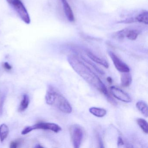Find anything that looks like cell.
<instances>
[{
	"label": "cell",
	"mask_w": 148,
	"mask_h": 148,
	"mask_svg": "<svg viewBox=\"0 0 148 148\" xmlns=\"http://www.w3.org/2000/svg\"><path fill=\"white\" fill-rule=\"evenodd\" d=\"M108 53L112 60L115 67L119 71L122 73L130 72V69L128 66L121 60L114 53L111 51H109Z\"/></svg>",
	"instance_id": "7"
},
{
	"label": "cell",
	"mask_w": 148,
	"mask_h": 148,
	"mask_svg": "<svg viewBox=\"0 0 148 148\" xmlns=\"http://www.w3.org/2000/svg\"><path fill=\"white\" fill-rule=\"evenodd\" d=\"M136 121L138 125H139V127L142 129L143 132L146 134H148V125L147 121L143 118L138 119Z\"/></svg>",
	"instance_id": "17"
},
{
	"label": "cell",
	"mask_w": 148,
	"mask_h": 148,
	"mask_svg": "<svg viewBox=\"0 0 148 148\" xmlns=\"http://www.w3.org/2000/svg\"><path fill=\"white\" fill-rule=\"evenodd\" d=\"M124 143L123 140L122 139V138L119 137L117 142L118 146H121L124 145Z\"/></svg>",
	"instance_id": "21"
},
{
	"label": "cell",
	"mask_w": 148,
	"mask_h": 148,
	"mask_svg": "<svg viewBox=\"0 0 148 148\" xmlns=\"http://www.w3.org/2000/svg\"><path fill=\"white\" fill-rule=\"evenodd\" d=\"M6 1L9 4H11V3H12V1L13 0H6Z\"/></svg>",
	"instance_id": "23"
},
{
	"label": "cell",
	"mask_w": 148,
	"mask_h": 148,
	"mask_svg": "<svg viewBox=\"0 0 148 148\" xmlns=\"http://www.w3.org/2000/svg\"><path fill=\"white\" fill-rule=\"evenodd\" d=\"M89 111L92 115L98 117H103L106 114V111L103 108L91 107L89 109Z\"/></svg>",
	"instance_id": "14"
},
{
	"label": "cell",
	"mask_w": 148,
	"mask_h": 148,
	"mask_svg": "<svg viewBox=\"0 0 148 148\" xmlns=\"http://www.w3.org/2000/svg\"><path fill=\"white\" fill-rule=\"evenodd\" d=\"M70 133L73 147L79 148L84 137V132L83 129L78 125H73L70 127Z\"/></svg>",
	"instance_id": "4"
},
{
	"label": "cell",
	"mask_w": 148,
	"mask_h": 148,
	"mask_svg": "<svg viewBox=\"0 0 148 148\" xmlns=\"http://www.w3.org/2000/svg\"><path fill=\"white\" fill-rule=\"evenodd\" d=\"M9 130L5 124H2L0 125V141L3 142L7 138L9 134Z\"/></svg>",
	"instance_id": "15"
},
{
	"label": "cell",
	"mask_w": 148,
	"mask_h": 148,
	"mask_svg": "<svg viewBox=\"0 0 148 148\" xmlns=\"http://www.w3.org/2000/svg\"><path fill=\"white\" fill-rule=\"evenodd\" d=\"M51 130L53 132L58 133L62 130L61 127L57 124L51 123H39L32 125L26 126L21 132V134L26 135L34 130Z\"/></svg>",
	"instance_id": "3"
},
{
	"label": "cell",
	"mask_w": 148,
	"mask_h": 148,
	"mask_svg": "<svg viewBox=\"0 0 148 148\" xmlns=\"http://www.w3.org/2000/svg\"><path fill=\"white\" fill-rule=\"evenodd\" d=\"M135 22H139L147 25L148 24V12L147 11H144L134 18Z\"/></svg>",
	"instance_id": "13"
},
{
	"label": "cell",
	"mask_w": 148,
	"mask_h": 148,
	"mask_svg": "<svg viewBox=\"0 0 148 148\" xmlns=\"http://www.w3.org/2000/svg\"><path fill=\"white\" fill-rule=\"evenodd\" d=\"M11 5L13 7L21 20L27 25L30 24L31 19L29 14L22 1L21 0H13Z\"/></svg>",
	"instance_id": "5"
},
{
	"label": "cell",
	"mask_w": 148,
	"mask_h": 148,
	"mask_svg": "<svg viewBox=\"0 0 148 148\" xmlns=\"http://www.w3.org/2000/svg\"><path fill=\"white\" fill-rule=\"evenodd\" d=\"M45 100L47 104L55 106L64 113H70L72 111L68 100L52 86H49L47 89Z\"/></svg>",
	"instance_id": "2"
},
{
	"label": "cell",
	"mask_w": 148,
	"mask_h": 148,
	"mask_svg": "<svg viewBox=\"0 0 148 148\" xmlns=\"http://www.w3.org/2000/svg\"><path fill=\"white\" fill-rule=\"evenodd\" d=\"M97 137L98 138V141L99 145V147L100 148H103L104 147L103 144V140H102V138L100 137V135L99 134L97 135Z\"/></svg>",
	"instance_id": "19"
},
{
	"label": "cell",
	"mask_w": 148,
	"mask_h": 148,
	"mask_svg": "<svg viewBox=\"0 0 148 148\" xmlns=\"http://www.w3.org/2000/svg\"><path fill=\"white\" fill-rule=\"evenodd\" d=\"M29 102H30V99L28 95L27 94H24L19 107V111L21 112L25 111L28 108Z\"/></svg>",
	"instance_id": "16"
},
{
	"label": "cell",
	"mask_w": 148,
	"mask_h": 148,
	"mask_svg": "<svg viewBox=\"0 0 148 148\" xmlns=\"http://www.w3.org/2000/svg\"><path fill=\"white\" fill-rule=\"evenodd\" d=\"M87 55L90 58V59H91L92 61H94L97 64H99L102 66H103L104 67L106 68H108L109 67V64L108 62L103 59L101 58L98 56H96L95 54L92 53L91 52H87Z\"/></svg>",
	"instance_id": "10"
},
{
	"label": "cell",
	"mask_w": 148,
	"mask_h": 148,
	"mask_svg": "<svg viewBox=\"0 0 148 148\" xmlns=\"http://www.w3.org/2000/svg\"><path fill=\"white\" fill-rule=\"evenodd\" d=\"M21 141L19 140H15V141H13L10 144V148H18L20 145Z\"/></svg>",
	"instance_id": "18"
},
{
	"label": "cell",
	"mask_w": 148,
	"mask_h": 148,
	"mask_svg": "<svg viewBox=\"0 0 148 148\" xmlns=\"http://www.w3.org/2000/svg\"><path fill=\"white\" fill-rule=\"evenodd\" d=\"M107 81H108V83H110V84H112V79L111 78V77H108L107 78Z\"/></svg>",
	"instance_id": "22"
},
{
	"label": "cell",
	"mask_w": 148,
	"mask_h": 148,
	"mask_svg": "<svg viewBox=\"0 0 148 148\" xmlns=\"http://www.w3.org/2000/svg\"><path fill=\"white\" fill-rule=\"evenodd\" d=\"M110 91L112 94L118 100L125 103L131 102V98L130 95L118 87L111 86L110 87Z\"/></svg>",
	"instance_id": "8"
},
{
	"label": "cell",
	"mask_w": 148,
	"mask_h": 148,
	"mask_svg": "<svg viewBox=\"0 0 148 148\" xmlns=\"http://www.w3.org/2000/svg\"><path fill=\"white\" fill-rule=\"evenodd\" d=\"M136 106L143 116L146 117H148V105L145 102L143 101H138L136 104Z\"/></svg>",
	"instance_id": "12"
},
{
	"label": "cell",
	"mask_w": 148,
	"mask_h": 148,
	"mask_svg": "<svg viewBox=\"0 0 148 148\" xmlns=\"http://www.w3.org/2000/svg\"><path fill=\"white\" fill-rule=\"evenodd\" d=\"M3 66H4V68L6 70H8V71H10L12 68V66L8 62L4 63L3 64Z\"/></svg>",
	"instance_id": "20"
},
{
	"label": "cell",
	"mask_w": 148,
	"mask_h": 148,
	"mask_svg": "<svg viewBox=\"0 0 148 148\" xmlns=\"http://www.w3.org/2000/svg\"><path fill=\"white\" fill-rule=\"evenodd\" d=\"M121 75V85L123 87H128L130 86L132 81L131 75L129 72L123 73Z\"/></svg>",
	"instance_id": "11"
},
{
	"label": "cell",
	"mask_w": 148,
	"mask_h": 148,
	"mask_svg": "<svg viewBox=\"0 0 148 148\" xmlns=\"http://www.w3.org/2000/svg\"><path fill=\"white\" fill-rule=\"evenodd\" d=\"M140 33V31L137 29L125 28L114 33L113 37L118 40H123L126 38L130 40H134L136 39Z\"/></svg>",
	"instance_id": "6"
},
{
	"label": "cell",
	"mask_w": 148,
	"mask_h": 148,
	"mask_svg": "<svg viewBox=\"0 0 148 148\" xmlns=\"http://www.w3.org/2000/svg\"><path fill=\"white\" fill-rule=\"evenodd\" d=\"M63 5L64 12L68 21L70 22H73L75 21L74 14L71 6L66 0H60Z\"/></svg>",
	"instance_id": "9"
},
{
	"label": "cell",
	"mask_w": 148,
	"mask_h": 148,
	"mask_svg": "<svg viewBox=\"0 0 148 148\" xmlns=\"http://www.w3.org/2000/svg\"><path fill=\"white\" fill-rule=\"evenodd\" d=\"M68 61L74 71L86 81L105 95L108 99L111 97L108 94L106 86L98 76L77 56H69Z\"/></svg>",
	"instance_id": "1"
}]
</instances>
